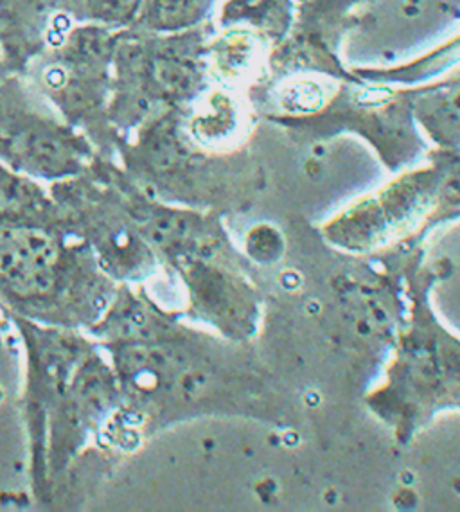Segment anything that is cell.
<instances>
[{"label": "cell", "instance_id": "obj_1", "mask_svg": "<svg viewBox=\"0 0 460 512\" xmlns=\"http://www.w3.org/2000/svg\"><path fill=\"white\" fill-rule=\"evenodd\" d=\"M0 155L17 169L60 177L80 168V144L56 124L33 115L0 121Z\"/></svg>", "mask_w": 460, "mask_h": 512}, {"label": "cell", "instance_id": "obj_2", "mask_svg": "<svg viewBox=\"0 0 460 512\" xmlns=\"http://www.w3.org/2000/svg\"><path fill=\"white\" fill-rule=\"evenodd\" d=\"M60 248L44 230L0 229V283L20 295H42L53 288Z\"/></svg>", "mask_w": 460, "mask_h": 512}, {"label": "cell", "instance_id": "obj_3", "mask_svg": "<svg viewBox=\"0 0 460 512\" xmlns=\"http://www.w3.org/2000/svg\"><path fill=\"white\" fill-rule=\"evenodd\" d=\"M259 58L261 44L257 36L243 27L227 29L205 47L207 76L225 89L250 78L256 72Z\"/></svg>", "mask_w": 460, "mask_h": 512}, {"label": "cell", "instance_id": "obj_4", "mask_svg": "<svg viewBox=\"0 0 460 512\" xmlns=\"http://www.w3.org/2000/svg\"><path fill=\"white\" fill-rule=\"evenodd\" d=\"M218 0H144L137 20L157 35H182L198 26Z\"/></svg>", "mask_w": 460, "mask_h": 512}, {"label": "cell", "instance_id": "obj_5", "mask_svg": "<svg viewBox=\"0 0 460 512\" xmlns=\"http://www.w3.org/2000/svg\"><path fill=\"white\" fill-rule=\"evenodd\" d=\"M238 123V105L229 90H214L207 94L202 108L193 117V133L198 141L214 144L227 141Z\"/></svg>", "mask_w": 460, "mask_h": 512}, {"label": "cell", "instance_id": "obj_6", "mask_svg": "<svg viewBox=\"0 0 460 512\" xmlns=\"http://www.w3.org/2000/svg\"><path fill=\"white\" fill-rule=\"evenodd\" d=\"M47 205L40 187L0 166V218L24 220L42 214Z\"/></svg>", "mask_w": 460, "mask_h": 512}, {"label": "cell", "instance_id": "obj_7", "mask_svg": "<svg viewBox=\"0 0 460 512\" xmlns=\"http://www.w3.org/2000/svg\"><path fill=\"white\" fill-rule=\"evenodd\" d=\"M144 0H85L90 15L103 24H128L137 18Z\"/></svg>", "mask_w": 460, "mask_h": 512}, {"label": "cell", "instance_id": "obj_8", "mask_svg": "<svg viewBox=\"0 0 460 512\" xmlns=\"http://www.w3.org/2000/svg\"><path fill=\"white\" fill-rule=\"evenodd\" d=\"M399 480H401L403 486H410V484H414L416 475H414V471H410V469H403V471L399 473Z\"/></svg>", "mask_w": 460, "mask_h": 512}, {"label": "cell", "instance_id": "obj_9", "mask_svg": "<svg viewBox=\"0 0 460 512\" xmlns=\"http://www.w3.org/2000/svg\"><path fill=\"white\" fill-rule=\"evenodd\" d=\"M338 493L335 489H328L326 491V502L328 504H337Z\"/></svg>", "mask_w": 460, "mask_h": 512}, {"label": "cell", "instance_id": "obj_10", "mask_svg": "<svg viewBox=\"0 0 460 512\" xmlns=\"http://www.w3.org/2000/svg\"><path fill=\"white\" fill-rule=\"evenodd\" d=\"M358 331H360L362 335H369V333H371V326H369L367 322H360V324H358Z\"/></svg>", "mask_w": 460, "mask_h": 512}, {"label": "cell", "instance_id": "obj_11", "mask_svg": "<svg viewBox=\"0 0 460 512\" xmlns=\"http://www.w3.org/2000/svg\"><path fill=\"white\" fill-rule=\"evenodd\" d=\"M310 308H311V313H313V315H315V313H319V311H320V302L319 301H311L310 302Z\"/></svg>", "mask_w": 460, "mask_h": 512}, {"label": "cell", "instance_id": "obj_12", "mask_svg": "<svg viewBox=\"0 0 460 512\" xmlns=\"http://www.w3.org/2000/svg\"><path fill=\"white\" fill-rule=\"evenodd\" d=\"M453 491H457V493H460V478H457V480H453Z\"/></svg>", "mask_w": 460, "mask_h": 512}]
</instances>
